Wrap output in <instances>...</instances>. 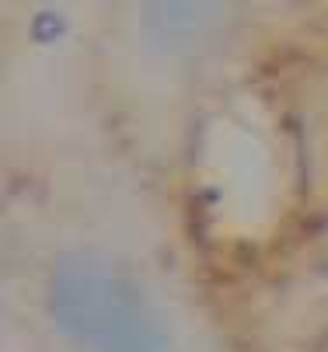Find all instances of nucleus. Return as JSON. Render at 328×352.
Instances as JSON below:
<instances>
[{
  "instance_id": "nucleus-2",
  "label": "nucleus",
  "mask_w": 328,
  "mask_h": 352,
  "mask_svg": "<svg viewBox=\"0 0 328 352\" xmlns=\"http://www.w3.org/2000/svg\"><path fill=\"white\" fill-rule=\"evenodd\" d=\"M223 0H144V11H140L147 45L164 56L196 53L210 45L223 32Z\"/></svg>"
},
{
  "instance_id": "nucleus-1",
  "label": "nucleus",
  "mask_w": 328,
  "mask_h": 352,
  "mask_svg": "<svg viewBox=\"0 0 328 352\" xmlns=\"http://www.w3.org/2000/svg\"><path fill=\"white\" fill-rule=\"evenodd\" d=\"M53 314L87 352H168L164 324L136 283L84 251L56 262Z\"/></svg>"
}]
</instances>
